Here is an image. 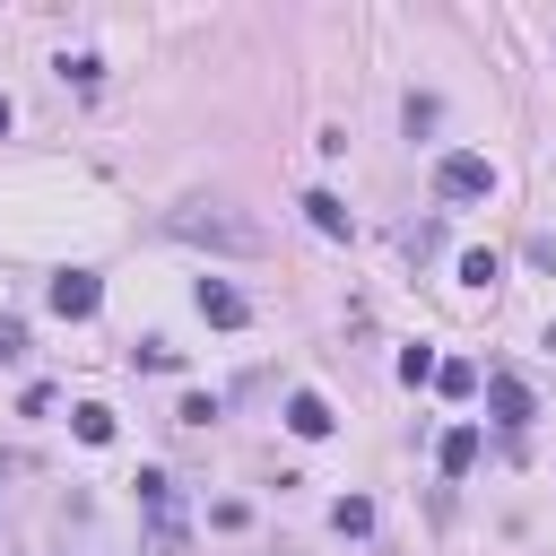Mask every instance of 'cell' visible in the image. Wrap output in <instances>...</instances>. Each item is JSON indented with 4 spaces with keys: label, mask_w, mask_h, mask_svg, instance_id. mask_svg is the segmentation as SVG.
Masks as SVG:
<instances>
[{
    "label": "cell",
    "mask_w": 556,
    "mask_h": 556,
    "mask_svg": "<svg viewBox=\"0 0 556 556\" xmlns=\"http://www.w3.org/2000/svg\"><path fill=\"white\" fill-rule=\"evenodd\" d=\"M434 365H443L434 348H400V382H408V391H417V382H434Z\"/></svg>",
    "instance_id": "13"
},
{
    "label": "cell",
    "mask_w": 556,
    "mask_h": 556,
    "mask_svg": "<svg viewBox=\"0 0 556 556\" xmlns=\"http://www.w3.org/2000/svg\"><path fill=\"white\" fill-rule=\"evenodd\" d=\"M17 348H26V330H17V321H0V356H17Z\"/></svg>",
    "instance_id": "18"
},
{
    "label": "cell",
    "mask_w": 556,
    "mask_h": 556,
    "mask_svg": "<svg viewBox=\"0 0 556 556\" xmlns=\"http://www.w3.org/2000/svg\"><path fill=\"white\" fill-rule=\"evenodd\" d=\"M434 382H443L452 400H469V391H478V365H469V356H452V365H434Z\"/></svg>",
    "instance_id": "14"
},
{
    "label": "cell",
    "mask_w": 556,
    "mask_h": 556,
    "mask_svg": "<svg viewBox=\"0 0 556 556\" xmlns=\"http://www.w3.org/2000/svg\"><path fill=\"white\" fill-rule=\"evenodd\" d=\"M434 460H443V478H469V469H478V426H452V434L434 443Z\"/></svg>",
    "instance_id": "9"
},
{
    "label": "cell",
    "mask_w": 556,
    "mask_h": 556,
    "mask_svg": "<svg viewBox=\"0 0 556 556\" xmlns=\"http://www.w3.org/2000/svg\"><path fill=\"white\" fill-rule=\"evenodd\" d=\"M139 521H148V556H191V521L165 469H139Z\"/></svg>",
    "instance_id": "2"
},
{
    "label": "cell",
    "mask_w": 556,
    "mask_h": 556,
    "mask_svg": "<svg viewBox=\"0 0 556 556\" xmlns=\"http://www.w3.org/2000/svg\"><path fill=\"white\" fill-rule=\"evenodd\" d=\"M434 191H443V200H486V191H495V165L469 156V148H452V156H434Z\"/></svg>",
    "instance_id": "3"
},
{
    "label": "cell",
    "mask_w": 556,
    "mask_h": 556,
    "mask_svg": "<svg viewBox=\"0 0 556 556\" xmlns=\"http://www.w3.org/2000/svg\"><path fill=\"white\" fill-rule=\"evenodd\" d=\"M460 278H469V287H495L504 261H495V252H460Z\"/></svg>",
    "instance_id": "16"
},
{
    "label": "cell",
    "mask_w": 556,
    "mask_h": 556,
    "mask_svg": "<svg viewBox=\"0 0 556 556\" xmlns=\"http://www.w3.org/2000/svg\"><path fill=\"white\" fill-rule=\"evenodd\" d=\"M304 217H313V235H356V217H348L339 191H304Z\"/></svg>",
    "instance_id": "8"
},
{
    "label": "cell",
    "mask_w": 556,
    "mask_h": 556,
    "mask_svg": "<svg viewBox=\"0 0 556 556\" xmlns=\"http://www.w3.org/2000/svg\"><path fill=\"white\" fill-rule=\"evenodd\" d=\"M200 313H208L217 330H243V321H252V304H243L226 278H200Z\"/></svg>",
    "instance_id": "6"
},
{
    "label": "cell",
    "mask_w": 556,
    "mask_h": 556,
    "mask_svg": "<svg viewBox=\"0 0 556 556\" xmlns=\"http://www.w3.org/2000/svg\"><path fill=\"white\" fill-rule=\"evenodd\" d=\"M174 426H217V400H208V391H182V408H174Z\"/></svg>",
    "instance_id": "17"
},
{
    "label": "cell",
    "mask_w": 556,
    "mask_h": 556,
    "mask_svg": "<svg viewBox=\"0 0 556 556\" xmlns=\"http://www.w3.org/2000/svg\"><path fill=\"white\" fill-rule=\"evenodd\" d=\"M0 130H9V96H0Z\"/></svg>",
    "instance_id": "19"
},
{
    "label": "cell",
    "mask_w": 556,
    "mask_h": 556,
    "mask_svg": "<svg viewBox=\"0 0 556 556\" xmlns=\"http://www.w3.org/2000/svg\"><path fill=\"white\" fill-rule=\"evenodd\" d=\"M486 417H495V426H504V434H521V426H530V417H539V400H530V382H521V374H504V365H495V374H486Z\"/></svg>",
    "instance_id": "4"
},
{
    "label": "cell",
    "mask_w": 556,
    "mask_h": 556,
    "mask_svg": "<svg viewBox=\"0 0 556 556\" xmlns=\"http://www.w3.org/2000/svg\"><path fill=\"white\" fill-rule=\"evenodd\" d=\"M165 235H174V243H191V252H226V261L269 252L261 217H243V208H226V200H182V208H165Z\"/></svg>",
    "instance_id": "1"
},
{
    "label": "cell",
    "mask_w": 556,
    "mask_h": 556,
    "mask_svg": "<svg viewBox=\"0 0 556 556\" xmlns=\"http://www.w3.org/2000/svg\"><path fill=\"white\" fill-rule=\"evenodd\" d=\"M61 78H70V87H96L104 61H96V52H61Z\"/></svg>",
    "instance_id": "15"
},
{
    "label": "cell",
    "mask_w": 556,
    "mask_h": 556,
    "mask_svg": "<svg viewBox=\"0 0 556 556\" xmlns=\"http://www.w3.org/2000/svg\"><path fill=\"white\" fill-rule=\"evenodd\" d=\"M400 252H408V261H426V252H443V226H434V217H426V226H400Z\"/></svg>",
    "instance_id": "12"
},
{
    "label": "cell",
    "mask_w": 556,
    "mask_h": 556,
    "mask_svg": "<svg viewBox=\"0 0 556 556\" xmlns=\"http://www.w3.org/2000/svg\"><path fill=\"white\" fill-rule=\"evenodd\" d=\"M287 426H295L304 443H321V434H330L339 417H330V400H321V391H295V400H287Z\"/></svg>",
    "instance_id": "7"
},
{
    "label": "cell",
    "mask_w": 556,
    "mask_h": 556,
    "mask_svg": "<svg viewBox=\"0 0 556 556\" xmlns=\"http://www.w3.org/2000/svg\"><path fill=\"white\" fill-rule=\"evenodd\" d=\"M96 304H104L96 269H61V278H52V313H61V321H96Z\"/></svg>",
    "instance_id": "5"
},
{
    "label": "cell",
    "mask_w": 556,
    "mask_h": 556,
    "mask_svg": "<svg viewBox=\"0 0 556 556\" xmlns=\"http://www.w3.org/2000/svg\"><path fill=\"white\" fill-rule=\"evenodd\" d=\"M330 530H339V539H365V530H374V504H365V495H339V504H330Z\"/></svg>",
    "instance_id": "11"
},
{
    "label": "cell",
    "mask_w": 556,
    "mask_h": 556,
    "mask_svg": "<svg viewBox=\"0 0 556 556\" xmlns=\"http://www.w3.org/2000/svg\"><path fill=\"white\" fill-rule=\"evenodd\" d=\"M70 434H78V443H113V408L78 400V408H70Z\"/></svg>",
    "instance_id": "10"
}]
</instances>
